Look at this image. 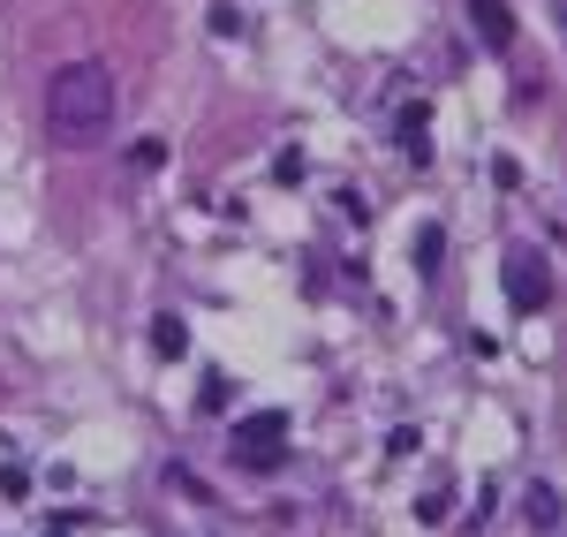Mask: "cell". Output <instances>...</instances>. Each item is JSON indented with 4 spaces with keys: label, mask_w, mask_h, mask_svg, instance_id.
<instances>
[{
    "label": "cell",
    "mask_w": 567,
    "mask_h": 537,
    "mask_svg": "<svg viewBox=\"0 0 567 537\" xmlns=\"http://www.w3.org/2000/svg\"><path fill=\"white\" fill-rule=\"evenodd\" d=\"M114 122V69L106 61H61L53 84H45V130L53 144H99Z\"/></svg>",
    "instance_id": "1"
},
{
    "label": "cell",
    "mask_w": 567,
    "mask_h": 537,
    "mask_svg": "<svg viewBox=\"0 0 567 537\" xmlns=\"http://www.w3.org/2000/svg\"><path fill=\"white\" fill-rule=\"evenodd\" d=\"M280 454H288V409H258V416L235 424V462L243 469H280Z\"/></svg>",
    "instance_id": "2"
},
{
    "label": "cell",
    "mask_w": 567,
    "mask_h": 537,
    "mask_svg": "<svg viewBox=\"0 0 567 537\" xmlns=\"http://www.w3.org/2000/svg\"><path fill=\"white\" fill-rule=\"evenodd\" d=\"M545 296H553V272H545V258H537V250H507V303L529 318Z\"/></svg>",
    "instance_id": "3"
},
{
    "label": "cell",
    "mask_w": 567,
    "mask_h": 537,
    "mask_svg": "<svg viewBox=\"0 0 567 537\" xmlns=\"http://www.w3.org/2000/svg\"><path fill=\"white\" fill-rule=\"evenodd\" d=\"M470 23H477L484 53H507V45H515V16H507V0H470Z\"/></svg>",
    "instance_id": "4"
},
{
    "label": "cell",
    "mask_w": 567,
    "mask_h": 537,
    "mask_svg": "<svg viewBox=\"0 0 567 537\" xmlns=\"http://www.w3.org/2000/svg\"><path fill=\"white\" fill-rule=\"evenodd\" d=\"M401 144H409V159H416V167L432 159V130H424V106H401Z\"/></svg>",
    "instance_id": "5"
},
{
    "label": "cell",
    "mask_w": 567,
    "mask_h": 537,
    "mask_svg": "<svg viewBox=\"0 0 567 537\" xmlns=\"http://www.w3.org/2000/svg\"><path fill=\"white\" fill-rule=\"evenodd\" d=\"M182 349H189V326H182L175 311L152 318V357H182Z\"/></svg>",
    "instance_id": "6"
},
{
    "label": "cell",
    "mask_w": 567,
    "mask_h": 537,
    "mask_svg": "<svg viewBox=\"0 0 567 537\" xmlns=\"http://www.w3.org/2000/svg\"><path fill=\"white\" fill-rule=\"evenodd\" d=\"M529 523H537V530L560 523V493H553V485H529Z\"/></svg>",
    "instance_id": "7"
},
{
    "label": "cell",
    "mask_w": 567,
    "mask_h": 537,
    "mask_svg": "<svg viewBox=\"0 0 567 537\" xmlns=\"http://www.w3.org/2000/svg\"><path fill=\"white\" fill-rule=\"evenodd\" d=\"M439 258H446V235L424 227V235H416V272H439Z\"/></svg>",
    "instance_id": "8"
},
{
    "label": "cell",
    "mask_w": 567,
    "mask_h": 537,
    "mask_svg": "<svg viewBox=\"0 0 567 537\" xmlns=\"http://www.w3.org/2000/svg\"><path fill=\"white\" fill-rule=\"evenodd\" d=\"M130 159H136V167H159V159H167V144H159V136H136Z\"/></svg>",
    "instance_id": "9"
},
{
    "label": "cell",
    "mask_w": 567,
    "mask_h": 537,
    "mask_svg": "<svg viewBox=\"0 0 567 537\" xmlns=\"http://www.w3.org/2000/svg\"><path fill=\"white\" fill-rule=\"evenodd\" d=\"M560 31H567V8H560Z\"/></svg>",
    "instance_id": "10"
},
{
    "label": "cell",
    "mask_w": 567,
    "mask_h": 537,
    "mask_svg": "<svg viewBox=\"0 0 567 537\" xmlns=\"http://www.w3.org/2000/svg\"><path fill=\"white\" fill-rule=\"evenodd\" d=\"M53 537H61V530H53Z\"/></svg>",
    "instance_id": "11"
}]
</instances>
